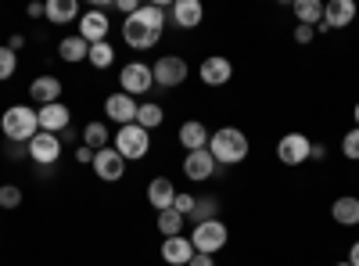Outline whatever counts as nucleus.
Masks as SVG:
<instances>
[{
    "label": "nucleus",
    "instance_id": "nucleus-1",
    "mask_svg": "<svg viewBox=\"0 0 359 266\" xmlns=\"http://www.w3.org/2000/svg\"><path fill=\"white\" fill-rule=\"evenodd\" d=\"M165 22H169V11L158 8V4H140L137 15L123 18V40L126 47L133 51H147V47H155L165 33Z\"/></svg>",
    "mask_w": 359,
    "mask_h": 266
},
{
    "label": "nucleus",
    "instance_id": "nucleus-38",
    "mask_svg": "<svg viewBox=\"0 0 359 266\" xmlns=\"http://www.w3.org/2000/svg\"><path fill=\"white\" fill-rule=\"evenodd\" d=\"M76 162H79V166H90V162H94V152H90L86 144H79V147H76Z\"/></svg>",
    "mask_w": 359,
    "mask_h": 266
},
{
    "label": "nucleus",
    "instance_id": "nucleus-3",
    "mask_svg": "<svg viewBox=\"0 0 359 266\" xmlns=\"http://www.w3.org/2000/svg\"><path fill=\"white\" fill-rule=\"evenodd\" d=\"M0 130L11 144H29L36 133H40V123H36V108L29 105H11L4 115H0Z\"/></svg>",
    "mask_w": 359,
    "mask_h": 266
},
{
    "label": "nucleus",
    "instance_id": "nucleus-9",
    "mask_svg": "<svg viewBox=\"0 0 359 266\" xmlns=\"http://www.w3.org/2000/svg\"><path fill=\"white\" fill-rule=\"evenodd\" d=\"M355 0H327L323 4V22L316 25V33H327V29H345L355 22Z\"/></svg>",
    "mask_w": 359,
    "mask_h": 266
},
{
    "label": "nucleus",
    "instance_id": "nucleus-44",
    "mask_svg": "<svg viewBox=\"0 0 359 266\" xmlns=\"http://www.w3.org/2000/svg\"><path fill=\"white\" fill-rule=\"evenodd\" d=\"M352 119H355V130H359V101H355V108H352Z\"/></svg>",
    "mask_w": 359,
    "mask_h": 266
},
{
    "label": "nucleus",
    "instance_id": "nucleus-41",
    "mask_svg": "<svg viewBox=\"0 0 359 266\" xmlns=\"http://www.w3.org/2000/svg\"><path fill=\"white\" fill-rule=\"evenodd\" d=\"M187 266H216V259H212V255H201V252H198V255H194V259H191Z\"/></svg>",
    "mask_w": 359,
    "mask_h": 266
},
{
    "label": "nucleus",
    "instance_id": "nucleus-22",
    "mask_svg": "<svg viewBox=\"0 0 359 266\" xmlns=\"http://www.w3.org/2000/svg\"><path fill=\"white\" fill-rule=\"evenodd\" d=\"M331 216H334V223H341V227H359V198H355V194L338 198V201L331 205Z\"/></svg>",
    "mask_w": 359,
    "mask_h": 266
},
{
    "label": "nucleus",
    "instance_id": "nucleus-29",
    "mask_svg": "<svg viewBox=\"0 0 359 266\" xmlns=\"http://www.w3.org/2000/svg\"><path fill=\"white\" fill-rule=\"evenodd\" d=\"M86 62L94 65V69H111V62H115V47L104 40V44H94L90 47V54H86Z\"/></svg>",
    "mask_w": 359,
    "mask_h": 266
},
{
    "label": "nucleus",
    "instance_id": "nucleus-34",
    "mask_svg": "<svg viewBox=\"0 0 359 266\" xmlns=\"http://www.w3.org/2000/svg\"><path fill=\"white\" fill-rule=\"evenodd\" d=\"M172 209L180 213V216H191V209H194V194H176V201H172Z\"/></svg>",
    "mask_w": 359,
    "mask_h": 266
},
{
    "label": "nucleus",
    "instance_id": "nucleus-35",
    "mask_svg": "<svg viewBox=\"0 0 359 266\" xmlns=\"http://www.w3.org/2000/svg\"><path fill=\"white\" fill-rule=\"evenodd\" d=\"M4 155H8L11 162H18V159H29V147H25V144H11V140H8V144H4Z\"/></svg>",
    "mask_w": 359,
    "mask_h": 266
},
{
    "label": "nucleus",
    "instance_id": "nucleus-16",
    "mask_svg": "<svg viewBox=\"0 0 359 266\" xmlns=\"http://www.w3.org/2000/svg\"><path fill=\"white\" fill-rule=\"evenodd\" d=\"M36 123H40L43 133H62V130H69V123H72V112H69L65 101H57V105L36 108Z\"/></svg>",
    "mask_w": 359,
    "mask_h": 266
},
{
    "label": "nucleus",
    "instance_id": "nucleus-13",
    "mask_svg": "<svg viewBox=\"0 0 359 266\" xmlns=\"http://www.w3.org/2000/svg\"><path fill=\"white\" fill-rule=\"evenodd\" d=\"M25 147H29V159H33L36 166H54L57 159H62V140H57V133H43L40 130Z\"/></svg>",
    "mask_w": 359,
    "mask_h": 266
},
{
    "label": "nucleus",
    "instance_id": "nucleus-37",
    "mask_svg": "<svg viewBox=\"0 0 359 266\" xmlns=\"http://www.w3.org/2000/svg\"><path fill=\"white\" fill-rule=\"evenodd\" d=\"M115 8H118V15H126V18L140 11V4H137V0H115Z\"/></svg>",
    "mask_w": 359,
    "mask_h": 266
},
{
    "label": "nucleus",
    "instance_id": "nucleus-31",
    "mask_svg": "<svg viewBox=\"0 0 359 266\" xmlns=\"http://www.w3.org/2000/svg\"><path fill=\"white\" fill-rule=\"evenodd\" d=\"M18 69V54L11 47H0V83H8Z\"/></svg>",
    "mask_w": 359,
    "mask_h": 266
},
{
    "label": "nucleus",
    "instance_id": "nucleus-18",
    "mask_svg": "<svg viewBox=\"0 0 359 266\" xmlns=\"http://www.w3.org/2000/svg\"><path fill=\"white\" fill-rule=\"evenodd\" d=\"M201 18H205L201 0H176V4L169 8V22L180 25V29H198Z\"/></svg>",
    "mask_w": 359,
    "mask_h": 266
},
{
    "label": "nucleus",
    "instance_id": "nucleus-27",
    "mask_svg": "<svg viewBox=\"0 0 359 266\" xmlns=\"http://www.w3.org/2000/svg\"><path fill=\"white\" fill-rule=\"evenodd\" d=\"M294 18H298V25H320L323 22V4L320 0H294Z\"/></svg>",
    "mask_w": 359,
    "mask_h": 266
},
{
    "label": "nucleus",
    "instance_id": "nucleus-25",
    "mask_svg": "<svg viewBox=\"0 0 359 266\" xmlns=\"http://www.w3.org/2000/svg\"><path fill=\"white\" fill-rule=\"evenodd\" d=\"M57 54H62V62L76 65V62H86V54H90V44L76 33V36H65L62 44H57Z\"/></svg>",
    "mask_w": 359,
    "mask_h": 266
},
{
    "label": "nucleus",
    "instance_id": "nucleus-26",
    "mask_svg": "<svg viewBox=\"0 0 359 266\" xmlns=\"http://www.w3.org/2000/svg\"><path fill=\"white\" fill-rule=\"evenodd\" d=\"M187 220H191L194 227H198V223H208V220H219V198H212V194L194 198V209H191Z\"/></svg>",
    "mask_w": 359,
    "mask_h": 266
},
{
    "label": "nucleus",
    "instance_id": "nucleus-4",
    "mask_svg": "<svg viewBox=\"0 0 359 266\" xmlns=\"http://www.w3.org/2000/svg\"><path fill=\"white\" fill-rule=\"evenodd\" d=\"M111 147L118 155H123L126 162H140L147 152H151V133H147L144 126L130 123V126H118V133L111 137Z\"/></svg>",
    "mask_w": 359,
    "mask_h": 266
},
{
    "label": "nucleus",
    "instance_id": "nucleus-10",
    "mask_svg": "<svg viewBox=\"0 0 359 266\" xmlns=\"http://www.w3.org/2000/svg\"><path fill=\"white\" fill-rule=\"evenodd\" d=\"M309 147H313V140L306 133H284L277 140V159L284 166H302V162H309Z\"/></svg>",
    "mask_w": 359,
    "mask_h": 266
},
{
    "label": "nucleus",
    "instance_id": "nucleus-15",
    "mask_svg": "<svg viewBox=\"0 0 359 266\" xmlns=\"http://www.w3.org/2000/svg\"><path fill=\"white\" fill-rule=\"evenodd\" d=\"M198 76H201V83H205V86H226V83H230V76H233V65H230V58L212 54V58H205V62H201Z\"/></svg>",
    "mask_w": 359,
    "mask_h": 266
},
{
    "label": "nucleus",
    "instance_id": "nucleus-5",
    "mask_svg": "<svg viewBox=\"0 0 359 266\" xmlns=\"http://www.w3.org/2000/svg\"><path fill=\"white\" fill-rule=\"evenodd\" d=\"M187 238H191L194 252H201V255H216L219 248H226L230 230H226L223 220H208V223H198V227L187 234Z\"/></svg>",
    "mask_w": 359,
    "mask_h": 266
},
{
    "label": "nucleus",
    "instance_id": "nucleus-40",
    "mask_svg": "<svg viewBox=\"0 0 359 266\" xmlns=\"http://www.w3.org/2000/svg\"><path fill=\"white\" fill-rule=\"evenodd\" d=\"M25 15H29V18H43V15H47V4H29Z\"/></svg>",
    "mask_w": 359,
    "mask_h": 266
},
{
    "label": "nucleus",
    "instance_id": "nucleus-8",
    "mask_svg": "<svg viewBox=\"0 0 359 266\" xmlns=\"http://www.w3.org/2000/svg\"><path fill=\"white\" fill-rule=\"evenodd\" d=\"M111 33V22H108V11L104 8H90L79 15V36L94 47V44H104Z\"/></svg>",
    "mask_w": 359,
    "mask_h": 266
},
{
    "label": "nucleus",
    "instance_id": "nucleus-45",
    "mask_svg": "<svg viewBox=\"0 0 359 266\" xmlns=\"http://www.w3.org/2000/svg\"><path fill=\"white\" fill-rule=\"evenodd\" d=\"M338 266H348V262H338Z\"/></svg>",
    "mask_w": 359,
    "mask_h": 266
},
{
    "label": "nucleus",
    "instance_id": "nucleus-39",
    "mask_svg": "<svg viewBox=\"0 0 359 266\" xmlns=\"http://www.w3.org/2000/svg\"><path fill=\"white\" fill-rule=\"evenodd\" d=\"M323 159H327V147L323 144H313L309 147V162H323Z\"/></svg>",
    "mask_w": 359,
    "mask_h": 266
},
{
    "label": "nucleus",
    "instance_id": "nucleus-19",
    "mask_svg": "<svg viewBox=\"0 0 359 266\" xmlns=\"http://www.w3.org/2000/svg\"><path fill=\"white\" fill-rule=\"evenodd\" d=\"M194 255H198V252H194V245H191L187 234H176V238H165V241H162V259H165L169 266H187Z\"/></svg>",
    "mask_w": 359,
    "mask_h": 266
},
{
    "label": "nucleus",
    "instance_id": "nucleus-14",
    "mask_svg": "<svg viewBox=\"0 0 359 266\" xmlns=\"http://www.w3.org/2000/svg\"><path fill=\"white\" fill-rule=\"evenodd\" d=\"M137 98H130V94H123V91H115V94H108L104 98V115L111 123H118V126H130V123H137Z\"/></svg>",
    "mask_w": 359,
    "mask_h": 266
},
{
    "label": "nucleus",
    "instance_id": "nucleus-24",
    "mask_svg": "<svg viewBox=\"0 0 359 266\" xmlns=\"http://www.w3.org/2000/svg\"><path fill=\"white\" fill-rule=\"evenodd\" d=\"M83 144L90 147V152H101V147H108V144H111L108 123H101V119H90V123L83 126Z\"/></svg>",
    "mask_w": 359,
    "mask_h": 266
},
{
    "label": "nucleus",
    "instance_id": "nucleus-36",
    "mask_svg": "<svg viewBox=\"0 0 359 266\" xmlns=\"http://www.w3.org/2000/svg\"><path fill=\"white\" fill-rule=\"evenodd\" d=\"M313 40H316V29H313V25H298V29H294V44L306 47V44H313Z\"/></svg>",
    "mask_w": 359,
    "mask_h": 266
},
{
    "label": "nucleus",
    "instance_id": "nucleus-7",
    "mask_svg": "<svg viewBox=\"0 0 359 266\" xmlns=\"http://www.w3.org/2000/svg\"><path fill=\"white\" fill-rule=\"evenodd\" d=\"M118 86H123V94H130V98L151 94V86H155L151 65H144V62H130V65H123V72H118Z\"/></svg>",
    "mask_w": 359,
    "mask_h": 266
},
{
    "label": "nucleus",
    "instance_id": "nucleus-12",
    "mask_svg": "<svg viewBox=\"0 0 359 266\" xmlns=\"http://www.w3.org/2000/svg\"><path fill=\"white\" fill-rule=\"evenodd\" d=\"M62 94H65V83L57 79V76H50V72H43V76H36L33 83H29V98L36 101V108L57 105V101H62Z\"/></svg>",
    "mask_w": 359,
    "mask_h": 266
},
{
    "label": "nucleus",
    "instance_id": "nucleus-30",
    "mask_svg": "<svg viewBox=\"0 0 359 266\" xmlns=\"http://www.w3.org/2000/svg\"><path fill=\"white\" fill-rule=\"evenodd\" d=\"M158 230H162V238H176V234L184 230V216H180L176 209L158 213Z\"/></svg>",
    "mask_w": 359,
    "mask_h": 266
},
{
    "label": "nucleus",
    "instance_id": "nucleus-23",
    "mask_svg": "<svg viewBox=\"0 0 359 266\" xmlns=\"http://www.w3.org/2000/svg\"><path fill=\"white\" fill-rule=\"evenodd\" d=\"M50 25H69L72 18H79V4L76 0H47V15Z\"/></svg>",
    "mask_w": 359,
    "mask_h": 266
},
{
    "label": "nucleus",
    "instance_id": "nucleus-28",
    "mask_svg": "<svg viewBox=\"0 0 359 266\" xmlns=\"http://www.w3.org/2000/svg\"><path fill=\"white\" fill-rule=\"evenodd\" d=\"M162 119H165L162 105H151V101H147V105H140V108H137V126H144L147 133H151L155 126H162Z\"/></svg>",
    "mask_w": 359,
    "mask_h": 266
},
{
    "label": "nucleus",
    "instance_id": "nucleus-2",
    "mask_svg": "<svg viewBox=\"0 0 359 266\" xmlns=\"http://www.w3.org/2000/svg\"><path fill=\"white\" fill-rule=\"evenodd\" d=\"M248 152H252V144H248L245 130H237V126H223V130H216L212 137H208V155H212L219 166L245 162Z\"/></svg>",
    "mask_w": 359,
    "mask_h": 266
},
{
    "label": "nucleus",
    "instance_id": "nucleus-11",
    "mask_svg": "<svg viewBox=\"0 0 359 266\" xmlns=\"http://www.w3.org/2000/svg\"><path fill=\"white\" fill-rule=\"evenodd\" d=\"M90 166H94V173L101 176L104 184H115V180H123V176H126V159L118 155L111 144L101 147V152H94V162H90Z\"/></svg>",
    "mask_w": 359,
    "mask_h": 266
},
{
    "label": "nucleus",
    "instance_id": "nucleus-6",
    "mask_svg": "<svg viewBox=\"0 0 359 266\" xmlns=\"http://www.w3.org/2000/svg\"><path fill=\"white\" fill-rule=\"evenodd\" d=\"M151 76H155L158 91H172V86H184L191 69H187V62L180 54H165V58H158V62L151 65Z\"/></svg>",
    "mask_w": 359,
    "mask_h": 266
},
{
    "label": "nucleus",
    "instance_id": "nucleus-43",
    "mask_svg": "<svg viewBox=\"0 0 359 266\" xmlns=\"http://www.w3.org/2000/svg\"><path fill=\"white\" fill-rule=\"evenodd\" d=\"M348 266H359V241H352V248H348V259H345Z\"/></svg>",
    "mask_w": 359,
    "mask_h": 266
},
{
    "label": "nucleus",
    "instance_id": "nucleus-21",
    "mask_svg": "<svg viewBox=\"0 0 359 266\" xmlns=\"http://www.w3.org/2000/svg\"><path fill=\"white\" fill-rule=\"evenodd\" d=\"M208 126L198 123V119H187L184 126H180V144L187 147V152H201V147H208Z\"/></svg>",
    "mask_w": 359,
    "mask_h": 266
},
{
    "label": "nucleus",
    "instance_id": "nucleus-33",
    "mask_svg": "<svg viewBox=\"0 0 359 266\" xmlns=\"http://www.w3.org/2000/svg\"><path fill=\"white\" fill-rule=\"evenodd\" d=\"M341 155H345L348 162H359V130H355V126L341 137Z\"/></svg>",
    "mask_w": 359,
    "mask_h": 266
},
{
    "label": "nucleus",
    "instance_id": "nucleus-32",
    "mask_svg": "<svg viewBox=\"0 0 359 266\" xmlns=\"http://www.w3.org/2000/svg\"><path fill=\"white\" fill-rule=\"evenodd\" d=\"M18 205H22V187L0 184V209H18Z\"/></svg>",
    "mask_w": 359,
    "mask_h": 266
},
{
    "label": "nucleus",
    "instance_id": "nucleus-17",
    "mask_svg": "<svg viewBox=\"0 0 359 266\" xmlns=\"http://www.w3.org/2000/svg\"><path fill=\"white\" fill-rule=\"evenodd\" d=\"M184 173L191 176V180H208V176H216L219 173V162L208 155V147H201V152H187V159H184Z\"/></svg>",
    "mask_w": 359,
    "mask_h": 266
},
{
    "label": "nucleus",
    "instance_id": "nucleus-42",
    "mask_svg": "<svg viewBox=\"0 0 359 266\" xmlns=\"http://www.w3.org/2000/svg\"><path fill=\"white\" fill-rule=\"evenodd\" d=\"M8 47H11V51H15V54H18V51H22V47H25V36H22V33H15V36H11V40H8Z\"/></svg>",
    "mask_w": 359,
    "mask_h": 266
},
{
    "label": "nucleus",
    "instance_id": "nucleus-20",
    "mask_svg": "<svg viewBox=\"0 0 359 266\" xmlns=\"http://www.w3.org/2000/svg\"><path fill=\"white\" fill-rule=\"evenodd\" d=\"M147 201H151V209H155V213L172 209V201H176V187H172L169 176H158V180L147 184Z\"/></svg>",
    "mask_w": 359,
    "mask_h": 266
}]
</instances>
